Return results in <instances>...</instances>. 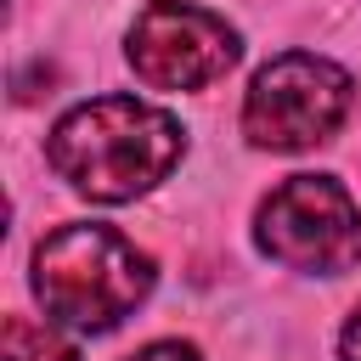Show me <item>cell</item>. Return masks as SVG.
<instances>
[{
    "mask_svg": "<svg viewBox=\"0 0 361 361\" xmlns=\"http://www.w3.org/2000/svg\"><path fill=\"white\" fill-rule=\"evenodd\" d=\"M254 243L310 276H344L361 265V209L333 175H288L254 214Z\"/></svg>",
    "mask_w": 361,
    "mask_h": 361,
    "instance_id": "cell-3",
    "label": "cell"
},
{
    "mask_svg": "<svg viewBox=\"0 0 361 361\" xmlns=\"http://www.w3.org/2000/svg\"><path fill=\"white\" fill-rule=\"evenodd\" d=\"M6 361H79V350L28 316H6Z\"/></svg>",
    "mask_w": 361,
    "mask_h": 361,
    "instance_id": "cell-6",
    "label": "cell"
},
{
    "mask_svg": "<svg viewBox=\"0 0 361 361\" xmlns=\"http://www.w3.org/2000/svg\"><path fill=\"white\" fill-rule=\"evenodd\" d=\"M34 293L51 322L107 333L152 293V259L118 226L73 220L34 248Z\"/></svg>",
    "mask_w": 361,
    "mask_h": 361,
    "instance_id": "cell-2",
    "label": "cell"
},
{
    "mask_svg": "<svg viewBox=\"0 0 361 361\" xmlns=\"http://www.w3.org/2000/svg\"><path fill=\"white\" fill-rule=\"evenodd\" d=\"M180 124L135 96H96L56 118L45 158L90 203H130L180 164Z\"/></svg>",
    "mask_w": 361,
    "mask_h": 361,
    "instance_id": "cell-1",
    "label": "cell"
},
{
    "mask_svg": "<svg viewBox=\"0 0 361 361\" xmlns=\"http://www.w3.org/2000/svg\"><path fill=\"white\" fill-rule=\"evenodd\" d=\"M338 350H344V361H361V305H355V316L344 322V338H338Z\"/></svg>",
    "mask_w": 361,
    "mask_h": 361,
    "instance_id": "cell-8",
    "label": "cell"
},
{
    "mask_svg": "<svg viewBox=\"0 0 361 361\" xmlns=\"http://www.w3.org/2000/svg\"><path fill=\"white\" fill-rule=\"evenodd\" d=\"M350 73L316 51H288L265 62L243 96V130L254 147L271 152H305L322 147L344 113H350Z\"/></svg>",
    "mask_w": 361,
    "mask_h": 361,
    "instance_id": "cell-4",
    "label": "cell"
},
{
    "mask_svg": "<svg viewBox=\"0 0 361 361\" xmlns=\"http://www.w3.org/2000/svg\"><path fill=\"white\" fill-rule=\"evenodd\" d=\"M130 361H203L192 344H180V338H158V344H147V350H135Z\"/></svg>",
    "mask_w": 361,
    "mask_h": 361,
    "instance_id": "cell-7",
    "label": "cell"
},
{
    "mask_svg": "<svg viewBox=\"0 0 361 361\" xmlns=\"http://www.w3.org/2000/svg\"><path fill=\"white\" fill-rule=\"evenodd\" d=\"M237 56V28L186 0H152L130 28V68L152 90H203L220 73H231Z\"/></svg>",
    "mask_w": 361,
    "mask_h": 361,
    "instance_id": "cell-5",
    "label": "cell"
}]
</instances>
